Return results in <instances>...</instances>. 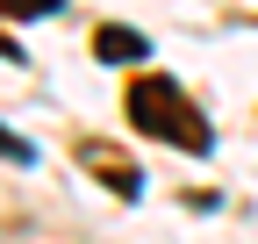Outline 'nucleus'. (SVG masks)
Listing matches in <instances>:
<instances>
[{
    "label": "nucleus",
    "mask_w": 258,
    "mask_h": 244,
    "mask_svg": "<svg viewBox=\"0 0 258 244\" xmlns=\"http://www.w3.org/2000/svg\"><path fill=\"white\" fill-rule=\"evenodd\" d=\"M101 179H108V187H115L122 201H129V194L144 187V172H137V165H115V158H101Z\"/></svg>",
    "instance_id": "3"
},
{
    "label": "nucleus",
    "mask_w": 258,
    "mask_h": 244,
    "mask_svg": "<svg viewBox=\"0 0 258 244\" xmlns=\"http://www.w3.org/2000/svg\"><path fill=\"white\" fill-rule=\"evenodd\" d=\"M64 0H0V15H15V22H36V15H57Z\"/></svg>",
    "instance_id": "4"
},
{
    "label": "nucleus",
    "mask_w": 258,
    "mask_h": 244,
    "mask_svg": "<svg viewBox=\"0 0 258 244\" xmlns=\"http://www.w3.org/2000/svg\"><path fill=\"white\" fill-rule=\"evenodd\" d=\"M93 57H101V65H122V57H129V65H137V57H151V43L137 36V29H101V36H93Z\"/></svg>",
    "instance_id": "2"
},
{
    "label": "nucleus",
    "mask_w": 258,
    "mask_h": 244,
    "mask_svg": "<svg viewBox=\"0 0 258 244\" xmlns=\"http://www.w3.org/2000/svg\"><path fill=\"white\" fill-rule=\"evenodd\" d=\"M0 158H15V165H29V158H36V151H29L15 130H0Z\"/></svg>",
    "instance_id": "5"
},
{
    "label": "nucleus",
    "mask_w": 258,
    "mask_h": 244,
    "mask_svg": "<svg viewBox=\"0 0 258 244\" xmlns=\"http://www.w3.org/2000/svg\"><path fill=\"white\" fill-rule=\"evenodd\" d=\"M129 122H137L144 137L172 144V151H194V158L215 144V137H208V122H201V108H194V101L179 94V79H165V72L129 79Z\"/></svg>",
    "instance_id": "1"
}]
</instances>
